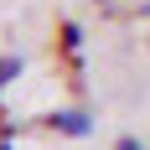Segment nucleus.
<instances>
[{
    "label": "nucleus",
    "mask_w": 150,
    "mask_h": 150,
    "mask_svg": "<svg viewBox=\"0 0 150 150\" xmlns=\"http://www.w3.org/2000/svg\"><path fill=\"white\" fill-rule=\"evenodd\" d=\"M98 5H114V0H98Z\"/></svg>",
    "instance_id": "obj_4"
},
{
    "label": "nucleus",
    "mask_w": 150,
    "mask_h": 150,
    "mask_svg": "<svg viewBox=\"0 0 150 150\" xmlns=\"http://www.w3.org/2000/svg\"><path fill=\"white\" fill-rule=\"evenodd\" d=\"M16 78H21V57H0V88L16 83Z\"/></svg>",
    "instance_id": "obj_2"
},
{
    "label": "nucleus",
    "mask_w": 150,
    "mask_h": 150,
    "mask_svg": "<svg viewBox=\"0 0 150 150\" xmlns=\"http://www.w3.org/2000/svg\"><path fill=\"white\" fill-rule=\"evenodd\" d=\"M52 129H62V135H88V129H93V119H88V114H83V109H57V114H52Z\"/></svg>",
    "instance_id": "obj_1"
},
{
    "label": "nucleus",
    "mask_w": 150,
    "mask_h": 150,
    "mask_svg": "<svg viewBox=\"0 0 150 150\" xmlns=\"http://www.w3.org/2000/svg\"><path fill=\"white\" fill-rule=\"evenodd\" d=\"M114 150H140V140H129V135H124V140H119Z\"/></svg>",
    "instance_id": "obj_3"
}]
</instances>
